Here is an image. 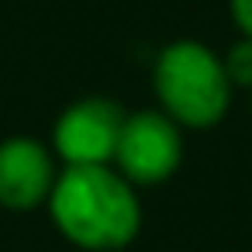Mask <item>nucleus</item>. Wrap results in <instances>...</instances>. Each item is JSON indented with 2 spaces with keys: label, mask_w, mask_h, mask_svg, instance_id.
<instances>
[{
  "label": "nucleus",
  "mask_w": 252,
  "mask_h": 252,
  "mask_svg": "<svg viewBox=\"0 0 252 252\" xmlns=\"http://www.w3.org/2000/svg\"><path fill=\"white\" fill-rule=\"evenodd\" d=\"M45 207L59 235L83 252H121L142 231L138 187L114 166H63Z\"/></svg>",
  "instance_id": "nucleus-1"
},
{
  "label": "nucleus",
  "mask_w": 252,
  "mask_h": 252,
  "mask_svg": "<svg viewBox=\"0 0 252 252\" xmlns=\"http://www.w3.org/2000/svg\"><path fill=\"white\" fill-rule=\"evenodd\" d=\"M152 87L159 111L169 114L183 131H207L221 125L235 94L221 52L197 38H176L156 56Z\"/></svg>",
  "instance_id": "nucleus-2"
},
{
  "label": "nucleus",
  "mask_w": 252,
  "mask_h": 252,
  "mask_svg": "<svg viewBox=\"0 0 252 252\" xmlns=\"http://www.w3.org/2000/svg\"><path fill=\"white\" fill-rule=\"evenodd\" d=\"M135 187H159L183 166V128L159 107L128 111L111 162Z\"/></svg>",
  "instance_id": "nucleus-3"
},
{
  "label": "nucleus",
  "mask_w": 252,
  "mask_h": 252,
  "mask_svg": "<svg viewBox=\"0 0 252 252\" xmlns=\"http://www.w3.org/2000/svg\"><path fill=\"white\" fill-rule=\"evenodd\" d=\"M128 111L111 97H80L52 125V152L63 166H111Z\"/></svg>",
  "instance_id": "nucleus-4"
},
{
  "label": "nucleus",
  "mask_w": 252,
  "mask_h": 252,
  "mask_svg": "<svg viewBox=\"0 0 252 252\" xmlns=\"http://www.w3.org/2000/svg\"><path fill=\"white\" fill-rule=\"evenodd\" d=\"M59 180V159L52 145L35 135H11L0 142V207L35 211L49 204Z\"/></svg>",
  "instance_id": "nucleus-5"
},
{
  "label": "nucleus",
  "mask_w": 252,
  "mask_h": 252,
  "mask_svg": "<svg viewBox=\"0 0 252 252\" xmlns=\"http://www.w3.org/2000/svg\"><path fill=\"white\" fill-rule=\"evenodd\" d=\"M221 63H224V73H228L231 90L252 94V38L238 35V38L221 52Z\"/></svg>",
  "instance_id": "nucleus-6"
},
{
  "label": "nucleus",
  "mask_w": 252,
  "mask_h": 252,
  "mask_svg": "<svg viewBox=\"0 0 252 252\" xmlns=\"http://www.w3.org/2000/svg\"><path fill=\"white\" fill-rule=\"evenodd\" d=\"M228 14H231V25L238 28V35L252 38V0H228Z\"/></svg>",
  "instance_id": "nucleus-7"
},
{
  "label": "nucleus",
  "mask_w": 252,
  "mask_h": 252,
  "mask_svg": "<svg viewBox=\"0 0 252 252\" xmlns=\"http://www.w3.org/2000/svg\"><path fill=\"white\" fill-rule=\"evenodd\" d=\"M249 114H252V94H249Z\"/></svg>",
  "instance_id": "nucleus-8"
}]
</instances>
